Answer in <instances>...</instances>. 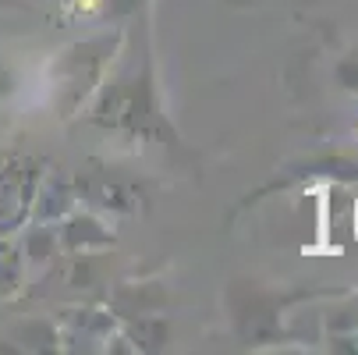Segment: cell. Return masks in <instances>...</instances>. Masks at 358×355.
Instances as JSON below:
<instances>
[{
    "instance_id": "cell-1",
    "label": "cell",
    "mask_w": 358,
    "mask_h": 355,
    "mask_svg": "<svg viewBox=\"0 0 358 355\" xmlns=\"http://www.w3.org/2000/svg\"><path fill=\"white\" fill-rule=\"evenodd\" d=\"M355 235H358V210H355Z\"/></svg>"
}]
</instances>
